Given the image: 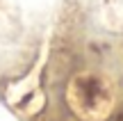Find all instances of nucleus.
Returning <instances> with one entry per match:
<instances>
[{
    "instance_id": "nucleus-1",
    "label": "nucleus",
    "mask_w": 123,
    "mask_h": 121,
    "mask_svg": "<svg viewBox=\"0 0 123 121\" xmlns=\"http://www.w3.org/2000/svg\"><path fill=\"white\" fill-rule=\"evenodd\" d=\"M71 103L78 110V114L87 119H100L110 114L114 105V96L103 78L93 73H82L71 85Z\"/></svg>"
}]
</instances>
